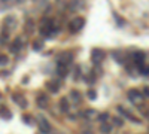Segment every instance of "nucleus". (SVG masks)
<instances>
[{
	"label": "nucleus",
	"mask_w": 149,
	"mask_h": 134,
	"mask_svg": "<svg viewBox=\"0 0 149 134\" xmlns=\"http://www.w3.org/2000/svg\"><path fill=\"white\" fill-rule=\"evenodd\" d=\"M17 2H19V0H0V3H3L6 6H10V5H15Z\"/></svg>",
	"instance_id": "5701e85b"
},
{
	"label": "nucleus",
	"mask_w": 149,
	"mask_h": 134,
	"mask_svg": "<svg viewBox=\"0 0 149 134\" xmlns=\"http://www.w3.org/2000/svg\"><path fill=\"white\" fill-rule=\"evenodd\" d=\"M48 103H49V99H48L46 94H40L39 97H37V106H39L40 109H46Z\"/></svg>",
	"instance_id": "f8f14e48"
},
{
	"label": "nucleus",
	"mask_w": 149,
	"mask_h": 134,
	"mask_svg": "<svg viewBox=\"0 0 149 134\" xmlns=\"http://www.w3.org/2000/svg\"><path fill=\"white\" fill-rule=\"evenodd\" d=\"M98 119L102 121V122H104V121H107L109 119V113H100V116H97Z\"/></svg>",
	"instance_id": "a878e982"
},
{
	"label": "nucleus",
	"mask_w": 149,
	"mask_h": 134,
	"mask_svg": "<svg viewBox=\"0 0 149 134\" xmlns=\"http://www.w3.org/2000/svg\"><path fill=\"white\" fill-rule=\"evenodd\" d=\"M84 26H85V19H84L82 17H76V18H73V19L70 21L69 30H70L72 33H78V31H81V30L84 28Z\"/></svg>",
	"instance_id": "f03ea898"
},
{
	"label": "nucleus",
	"mask_w": 149,
	"mask_h": 134,
	"mask_svg": "<svg viewBox=\"0 0 149 134\" xmlns=\"http://www.w3.org/2000/svg\"><path fill=\"white\" fill-rule=\"evenodd\" d=\"M17 103H18V106H21V107H27V100L24 99L22 95H19V94H15L14 97H12Z\"/></svg>",
	"instance_id": "f3484780"
},
{
	"label": "nucleus",
	"mask_w": 149,
	"mask_h": 134,
	"mask_svg": "<svg viewBox=\"0 0 149 134\" xmlns=\"http://www.w3.org/2000/svg\"><path fill=\"white\" fill-rule=\"evenodd\" d=\"M37 124H39V130L45 134H48L49 131H51V125H49V122L45 119V116L42 115H37Z\"/></svg>",
	"instance_id": "39448f33"
},
{
	"label": "nucleus",
	"mask_w": 149,
	"mask_h": 134,
	"mask_svg": "<svg viewBox=\"0 0 149 134\" xmlns=\"http://www.w3.org/2000/svg\"><path fill=\"white\" fill-rule=\"evenodd\" d=\"M33 2L37 5V6H39L40 9H48L49 10V2H48V0H33Z\"/></svg>",
	"instance_id": "6ab92c4d"
},
{
	"label": "nucleus",
	"mask_w": 149,
	"mask_h": 134,
	"mask_svg": "<svg viewBox=\"0 0 149 134\" xmlns=\"http://www.w3.org/2000/svg\"><path fill=\"white\" fill-rule=\"evenodd\" d=\"M8 63V57L6 55H0V66H5Z\"/></svg>",
	"instance_id": "cd10ccee"
},
{
	"label": "nucleus",
	"mask_w": 149,
	"mask_h": 134,
	"mask_svg": "<svg viewBox=\"0 0 149 134\" xmlns=\"http://www.w3.org/2000/svg\"><path fill=\"white\" fill-rule=\"evenodd\" d=\"M142 73H143L145 76H148V73H149V70H148V67H146V66H143V69H142Z\"/></svg>",
	"instance_id": "c756f323"
},
{
	"label": "nucleus",
	"mask_w": 149,
	"mask_h": 134,
	"mask_svg": "<svg viewBox=\"0 0 149 134\" xmlns=\"http://www.w3.org/2000/svg\"><path fill=\"white\" fill-rule=\"evenodd\" d=\"M33 49H34V51H42V49H43V42L36 40V42L33 43Z\"/></svg>",
	"instance_id": "4be33fe9"
},
{
	"label": "nucleus",
	"mask_w": 149,
	"mask_h": 134,
	"mask_svg": "<svg viewBox=\"0 0 149 134\" xmlns=\"http://www.w3.org/2000/svg\"><path fill=\"white\" fill-rule=\"evenodd\" d=\"M86 82H88V83H93V82H95V76H94V73H91V75H88V76H86Z\"/></svg>",
	"instance_id": "bb28decb"
},
{
	"label": "nucleus",
	"mask_w": 149,
	"mask_h": 134,
	"mask_svg": "<svg viewBox=\"0 0 149 134\" xmlns=\"http://www.w3.org/2000/svg\"><path fill=\"white\" fill-rule=\"evenodd\" d=\"M58 106H60V109H61L63 112H69V101H67L66 97H63V99L58 101Z\"/></svg>",
	"instance_id": "a211bd4d"
},
{
	"label": "nucleus",
	"mask_w": 149,
	"mask_h": 134,
	"mask_svg": "<svg viewBox=\"0 0 149 134\" xmlns=\"http://www.w3.org/2000/svg\"><path fill=\"white\" fill-rule=\"evenodd\" d=\"M100 131H102L103 134H109V133L112 131V125H110V124L103 122V124H102V127H100Z\"/></svg>",
	"instance_id": "aec40b11"
},
{
	"label": "nucleus",
	"mask_w": 149,
	"mask_h": 134,
	"mask_svg": "<svg viewBox=\"0 0 149 134\" xmlns=\"http://www.w3.org/2000/svg\"><path fill=\"white\" fill-rule=\"evenodd\" d=\"M17 27V18L15 17H6L3 21V30L9 31V30H14Z\"/></svg>",
	"instance_id": "423d86ee"
},
{
	"label": "nucleus",
	"mask_w": 149,
	"mask_h": 134,
	"mask_svg": "<svg viewBox=\"0 0 149 134\" xmlns=\"http://www.w3.org/2000/svg\"><path fill=\"white\" fill-rule=\"evenodd\" d=\"M9 31H6V30H3V33L0 34V43L2 45H5L6 42H8V39H9V34H8Z\"/></svg>",
	"instance_id": "412c9836"
},
{
	"label": "nucleus",
	"mask_w": 149,
	"mask_h": 134,
	"mask_svg": "<svg viewBox=\"0 0 149 134\" xmlns=\"http://www.w3.org/2000/svg\"><path fill=\"white\" fill-rule=\"evenodd\" d=\"M95 97H97L95 91H94V90H90V91H88V99H90V100H95Z\"/></svg>",
	"instance_id": "393cba45"
},
{
	"label": "nucleus",
	"mask_w": 149,
	"mask_h": 134,
	"mask_svg": "<svg viewBox=\"0 0 149 134\" xmlns=\"http://www.w3.org/2000/svg\"><path fill=\"white\" fill-rule=\"evenodd\" d=\"M82 134H93V133H91V131H84Z\"/></svg>",
	"instance_id": "7c9ffc66"
},
{
	"label": "nucleus",
	"mask_w": 149,
	"mask_h": 134,
	"mask_svg": "<svg viewBox=\"0 0 149 134\" xmlns=\"http://www.w3.org/2000/svg\"><path fill=\"white\" fill-rule=\"evenodd\" d=\"M81 99H82V95H81L76 90H72V91H70V100H72V103L79 104V103H81Z\"/></svg>",
	"instance_id": "4468645a"
},
{
	"label": "nucleus",
	"mask_w": 149,
	"mask_h": 134,
	"mask_svg": "<svg viewBox=\"0 0 149 134\" xmlns=\"http://www.w3.org/2000/svg\"><path fill=\"white\" fill-rule=\"evenodd\" d=\"M73 61V54L72 52H63L58 57V64H64V66H70Z\"/></svg>",
	"instance_id": "0eeeda50"
},
{
	"label": "nucleus",
	"mask_w": 149,
	"mask_h": 134,
	"mask_svg": "<svg viewBox=\"0 0 149 134\" xmlns=\"http://www.w3.org/2000/svg\"><path fill=\"white\" fill-rule=\"evenodd\" d=\"M85 6V0H70V10L76 12V10H82Z\"/></svg>",
	"instance_id": "1a4fd4ad"
},
{
	"label": "nucleus",
	"mask_w": 149,
	"mask_h": 134,
	"mask_svg": "<svg viewBox=\"0 0 149 134\" xmlns=\"http://www.w3.org/2000/svg\"><path fill=\"white\" fill-rule=\"evenodd\" d=\"M104 58H106V52L103 49H93V55H91V60H93V63L94 64H100L104 61Z\"/></svg>",
	"instance_id": "20e7f679"
},
{
	"label": "nucleus",
	"mask_w": 149,
	"mask_h": 134,
	"mask_svg": "<svg viewBox=\"0 0 149 134\" xmlns=\"http://www.w3.org/2000/svg\"><path fill=\"white\" fill-rule=\"evenodd\" d=\"M128 99H130V101L133 104L139 106V104L143 103V94L140 91H137V90H130L128 91Z\"/></svg>",
	"instance_id": "7ed1b4c3"
},
{
	"label": "nucleus",
	"mask_w": 149,
	"mask_h": 134,
	"mask_svg": "<svg viewBox=\"0 0 149 134\" xmlns=\"http://www.w3.org/2000/svg\"><path fill=\"white\" fill-rule=\"evenodd\" d=\"M40 34H43L45 37H55L58 34V28L55 27V24L52 19L49 18H43L42 22H40Z\"/></svg>",
	"instance_id": "f257e3e1"
},
{
	"label": "nucleus",
	"mask_w": 149,
	"mask_h": 134,
	"mask_svg": "<svg viewBox=\"0 0 149 134\" xmlns=\"http://www.w3.org/2000/svg\"><path fill=\"white\" fill-rule=\"evenodd\" d=\"M97 116H98V113H97V110H94V109H86V110L84 112V118L90 119V121L95 119Z\"/></svg>",
	"instance_id": "dca6fc26"
},
{
	"label": "nucleus",
	"mask_w": 149,
	"mask_h": 134,
	"mask_svg": "<svg viewBox=\"0 0 149 134\" xmlns=\"http://www.w3.org/2000/svg\"><path fill=\"white\" fill-rule=\"evenodd\" d=\"M113 124H115V125H118V127H122L124 121H122L121 118H115V119H113Z\"/></svg>",
	"instance_id": "c85d7f7f"
},
{
	"label": "nucleus",
	"mask_w": 149,
	"mask_h": 134,
	"mask_svg": "<svg viewBox=\"0 0 149 134\" xmlns=\"http://www.w3.org/2000/svg\"><path fill=\"white\" fill-rule=\"evenodd\" d=\"M21 48H22V39L21 37H17L14 42H12V45H10V51L12 52H19Z\"/></svg>",
	"instance_id": "ddd939ff"
},
{
	"label": "nucleus",
	"mask_w": 149,
	"mask_h": 134,
	"mask_svg": "<svg viewBox=\"0 0 149 134\" xmlns=\"http://www.w3.org/2000/svg\"><path fill=\"white\" fill-rule=\"evenodd\" d=\"M46 88H48V91H51L52 94L58 92V91H60V81H57V79L48 81V82H46Z\"/></svg>",
	"instance_id": "6e6552de"
},
{
	"label": "nucleus",
	"mask_w": 149,
	"mask_h": 134,
	"mask_svg": "<svg viewBox=\"0 0 149 134\" xmlns=\"http://www.w3.org/2000/svg\"><path fill=\"white\" fill-rule=\"evenodd\" d=\"M118 112H119V113H122L125 118H128L130 121H133V122H136V124H139V122H140V121H139L137 118H134V116H133V115H131V113H130V112H128L124 106H118Z\"/></svg>",
	"instance_id": "9d476101"
},
{
	"label": "nucleus",
	"mask_w": 149,
	"mask_h": 134,
	"mask_svg": "<svg viewBox=\"0 0 149 134\" xmlns=\"http://www.w3.org/2000/svg\"><path fill=\"white\" fill-rule=\"evenodd\" d=\"M113 58L116 60V61H119V63H124V57H122V54L119 52H113Z\"/></svg>",
	"instance_id": "b1692460"
},
{
	"label": "nucleus",
	"mask_w": 149,
	"mask_h": 134,
	"mask_svg": "<svg viewBox=\"0 0 149 134\" xmlns=\"http://www.w3.org/2000/svg\"><path fill=\"white\" fill-rule=\"evenodd\" d=\"M57 73L60 75V78H66V76L69 75V66L58 64V67H57Z\"/></svg>",
	"instance_id": "2eb2a0df"
},
{
	"label": "nucleus",
	"mask_w": 149,
	"mask_h": 134,
	"mask_svg": "<svg viewBox=\"0 0 149 134\" xmlns=\"http://www.w3.org/2000/svg\"><path fill=\"white\" fill-rule=\"evenodd\" d=\"M145 60H146V55H145V52H136V54L133 55V61H134L136 64H137V66H140V67H143Z\"/></svg>",
	"instance_id": "9b49d317"
}]
</instances>
